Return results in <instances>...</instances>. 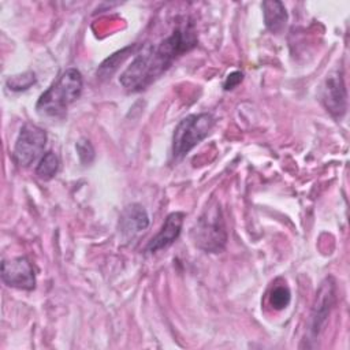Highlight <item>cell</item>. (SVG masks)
Returning <instances> with one entry per match:
<instances>
[{
  "instance_id": "obj_1",
  "label": "cell",
  "mask_w": 350,
  "mask_h": 350,
  "mask_svg": "<svg viewBox=\"0 0 350 350\" xmlns=\"http://www.w3.org/2000/svg\"><path fill=\"white\" fill-rule=\"evenodd\" d=\"M197 45V36L191 22L176 27L160 44L145 42L138 46L134 60L120 74L119 82L127 92H141L156 81L172 62Z\"/></svg>"
},
{
  "instance_id": "obj_2",
  "label": "cell",
  "mask_w": 350,
  "mask_h": 350,
  "mask_svg": "<svg viewBox=\"0 0 350 350\" xmlns=\"http://www.w3.org/2000/svg\"><path fill=\"white\" fill-rule=\"evenodd\" d=\"M83 88L82 74L77 68H67L38 98L36 109L41 116H63L70 104L79 98Z\"/></svg>"
},
{
  "instance_id": "obj_3",
  "label": "cell",
  "mask_w": 350,
  "mask_h": 350,
  "mask_svg": "<svg viewBox=\"0 0 350 350\" xmlns=\"http://www.w3.org/2000/svg\"><path fill=\"white\" fill-rule=\"evenodd\" d=\"M191 239L206 253H220L227 243V228L220 204L212 198L191 228Z\"/></svg>"
},
{
  "instance_id": "obj_4",
  "label": "cell",
  "mask_w": 350,
  "mask_h": 350,
  "mask_svg": "<svg viewBox=\"0 0 350 350\" xmlns=\"http://www.w3.org/2000/svg\"><path fill=\"white\" fill-rule=\"evenodd\" d=\"M215 126V118L208 113H194L183 118L172 135V157L182 160L194 146L208 137Z\"/></svg>"
},
{
  "instance_id": "obj_5",
  "label": "cell",
  "mask_w": 350,
  "mask_h": 350,
  "mask_svg": "<svg viewBox=\"0 0 350 350\" xmlns=\"http://www.w3.org/2000/svg\"><path fill=\"white\" fill-rule=\"evenodd\" d=\"M46 131L37 124L25 123L19 131L12 152L14 161L19 167H29L44 150L46 145Z\"/></svg>"
},
{
  "instance_id": "obj_6",
  "label": "cell",
  "mask_w": 350,
  "mask_h": 350,
  "mask_svg": "<svg viewBox=\"0 0 350 350\" xmlns=\"http://www.w3.org/2000/svg\"><path fill=\"white\" fill-rule=\"evenodd\" d=\"M336 302V286L332 276L325 278L316 294L314 304L310 313L309 331L313 338H316L324 328L327 319Z\"/></svg>"
},
{
  "instance_id": "obj_7",
  "label": "cell",
  "mask_w": 350,
  "mask_h": 350,
  "mask_svg": "<svg viewBox=\"0 0 350 350\" xmlns=\"http://www.w3.org/2000/svg\"><path fill=\"white\" fill-rule=\"evenodd\" d=\"M321 101L332 116L342 118L346 113L347 93L343 81V74L339 68L332 70L325 77L321 88Z\"/></svg>"
},
{
  "instance_id": "obj_8",
  "label": "cell",
  "mask_w": 350,
  "mask_h": 350,
  "mask_svg": "<svg viewBox=\"0 0 350 350\" xmlns=\"http://www.w3.org/2000/svg\"><path fill=\"white\" fill-rule=\"evenodd\" d=\"M1 280L14 288L33 290L36 287V275L27 257L21 256L1 262Z\"/></svg>"
},
{
  "instance_id": "obj_9",
  "label": "cell",
  "mask_w": 350,
  "mask_h": 350,
  "mask_svg": "<svg viewBox=\"0 0 350 350\" xmlns=\"http://www.w3.org/2000/svg\"><path fill=\"white\" fill-rule=\"evenodd\" d=\"M183 219H185V213L183 212H172V213H170L167 216L161 230L148 243L146 250L149 253H156V252H159L161 249H165L170 245H172L178 239V237L180 234V230H182V226H183Z\"/></svg>"
},
{
  "instance_id": "obj_10",
  "label": "cell",
  "mask_w": 350,
  "mask_h": 350,
  "mask_svg": "<svg viewBox=\"0 0 350 350\" xmlns=\"http://www.w3.org/2000/svg\"><path fill=\"white\" fill-rule=\"evenodd\" d=\"M149 226V216L141 204L127 205L119 217V230L124 237H134Z\"/></svg>"
},
{
  "instance_id": "obj_11",
  "label": "cell",
  "mask_w": 350,
  "mask_h": 350,
  "mask_svg": "<svg viewBox=\"0 0 350 350\" xmlns=\"http://www.w3.org/2000/svg\"><path fill=\"white\" fill-rule=\"evenodd\" d=\"M262 10H264V22L267 29L273 33L279 34L283 31L287 23V11L286 7L283 5L282 1H264L262 3Z\"/></svg>"
},
{
  "instance_id": "obj_12",
  "label": "cell",
  "mask_w": 350,
  "mask_h": 350,
  "mask_svg": "<svg viewBox=\"0 0 350 350\" xmlns=\"http://www.w3.org/2000/svg\"><path fill=\"white\" fill-rule=\"evenodd\" d=\"M139 45H129L115 53H112L111 56H108L97 68V78L100 79H108L112 77V74L119 68V66L131 55L135 53Z\"/></svg>"
},
{
  "instance_id": "obj_13",
  "label": "cell",
  "mask_w": 350,
  "mask_h": 350,
  "mask_svg": "<svg viewBox=\"0 0 350 350\" xmlns=\"http://www.w3.org/2000/svg\"><path fill=\"white\" fill-rule=\"evenodd\" d=\"M59 170V157L55 152L48 150L41 157L40 163L36 167V175L41 180H51Z\"/></svg>"
},
{
  "instance_id": "obj_14",
  "label": "cell",
  "mask_w": 350,
  "mask_h": 350,
  "mask_svg": "<svg viewBox=\"0 0 350 350\" xmlns=\"http://www.w3.org/2000/svg\"><path fill=\"white\" fill-rule=\"evenodd\" d=\"M291 301V291L286 283L276 284L269 293V305L275 310H283Z\"/></svg>"
},
{
  "instance_id": "obj_15",
  "label": "cell",
  "mask_w": 350,
  "mask_h": 350,
  "mask_svg": "<svg viewBox=\"0 0 350 350\" xmlns=\"http://www.w3.org/2000/svg\"><path fill=\"white\" fill-rule=\"evenodd\" d=\"M36 82V75L31 71L19 74V75H12L7 79V86L8 89L14 90V92H19V90H26L29 89L33 83Z\"/></svg>"
},
{
  "instance_id": "obj_16",
  "label": "cell",
  "mask_w": 350,
  "mask_h": 350,
  "mask_svg": "<svg viewBox=\"0 0 350 350\" xmlns=\"http://www.w3.org/2000/svg\"><path fill=\"white\" fill-rule=\"evenodd\" d=\"M75 148H77V153H78V157H79L81 163L83 165H89L94 159V148L90 144V141L86 139V138H81L77 142Z\"/></svg>"
},
{
  "instance_id": "obj_17",
  "label": "cell",
  "mask_w": 350,
  "mask_h": 350,
  "mask_svg": "<svg viewBox=\"0 0 350 350\" xmlns=\"http://www.w3.org/2000/svg\"><path fill=\"white\" fill-rule=\"evenodd\" d=\"M243 79V74L241 71H232L227 75L224 83H223V88L224 90H231L234 88H237Z\"/></svg>"
}]
</instances>
